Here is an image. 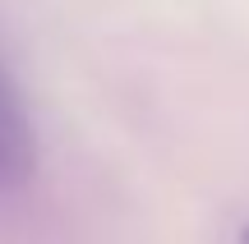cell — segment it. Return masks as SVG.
Masks as SVG:
<instances>
[{
    "instance_id": "obj_1",
    "label": "cell",
    "mask_w": 249,
    "mask_h": 244,
    "mask_svg": "<svg viewBox=\"0 0 249 244\" xmlns=\"http://www.w3.org/2000/svg\"><path fill=\"white\" fill-rule=\"evenodd\" d=\"M37 166H42V147H37L33 111H28V97L9 69L5 51H0V194L28 189Z\"/></svg>"
},
{
    "instance_id": "obj_2",
    "label": "cell",
    "mask_w": 249,
    "mask_h": 244,
    "mask_svg": "<svg viewBox=\"0 0 249 244\" xmlns=\"http://www.w3.org/2000/svg\"><path fill=\"white\" fill-rule=\"evenodd\" d=\"M235 244H249V221L240 226V235H235Z\"/></svg>"
}]
</instances>
